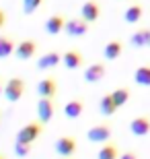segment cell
Segmentation results:
<instances>
[{"label":"cell","mask_w":150,"mask_h":159,"mask_svg":"<svg viewBox=\"0 0 150 159\" xmlns=\"http://www.w3.org/2000/svg\"><path fill=\"white\" fill-rule=\"evenodd\" d=\"M43 124L39 120H29L27 124H23L21 128L17 130V136H15V143H25V145H35L39 141V136L43 134Z\"/></svg>","instance_id":"1"},{"label":"cell","mask_w":150,"mask_h":159,"mask_svg":"<svg viewBox=\"0 0 150 159\" xmlns=\"http://www.w3.org/2000/svg\"><path fill=\"white\" fill-rule=\"evenodd\" d=\"M25 91H27V83L21 77H11L4 83V99L8 103H17L23 99Z\"/></svg>","instance_id":"2"},{"label":"cell","mask_w":150,"mask_h":159,"mask_svg":"<svg viewBox=\"0 0 150 159\" xmlns=\"http://www.w3.org/2000/svg\"><path fill=\"white\" fill-rule=\"evenodd\" d=\"M87 141L88 143H95V145H105V143L111 141L113 136V128H111L109 122H99V124H92L91 128L87 130Z\"/></svg>","instance_id":"3"},{"label":"cell","mask_w":150,"mask_h":159,"mask_svg":"<svg viewBox=\"0 0 150 159\" xmlns=\"http://www.w3.org/2000/svg\"><path fill=\"white\" fill-rule=\"evenodd\" d=\"M54 151L58 157H64V159H72L78 151V141H76V136L72 134H62L56 139L54 143Z\"/></svg>","instance_id":"4"},{"label":"cell","mask_w":150,"mask_h":159,"mask_svg":"<svg viewBox=\"0 0 150 159\" xmlns=\"http://www.w3.org/2000/svg\"><path fill=\"white\" fill-rule=\"evenodd\" d=\"M91 31V25L84 21L82 17H72V19H66V25H64V33L72 39H80L84 37Z\"/></svg>","instance_id":"5"},{"label":"cell","mask_w":150,"mask_h":159,"mask_svg":"<svg viewBox=\"0 0 150 159\" xmlns=\"http://www.w3.org/2000/svg\"><path fill=\"white\" fill-rule=\"evenodd\" d=\"M105 77H107V64H105V62H91V64L84 66V70H82V81L88 83V85L101 83Z\"/></svg>","instance_id":"6"},{"label":"cell","mask_w":150,"mask_h":159,"mask_svg":"<svg viewBox=\"0 0 150 159\" xmlns=\"http://www.w3.org/2000/svg\"><path fill=\"white\" fill-rule=\"evenodd\" d=\"M54 118H56V99L39 97V99H37V120L45 126V124H49Z\"/></svg>","instance_id":"7"},{"label":"cell","mask_w":150,"mask_h":159,"mask_svg":"<svg viewBox=\"0 0 150 159\" xmlns=\"http://www.w3.org/2000/svg\"><path fill=\"white\" fill-rule=\"evenodd\" d=\"M39 52V43L35 39H21L17 43V50H15V58L21 60V62H27V60H33L35 54Z\"/></svg>","instance_id":"8"},{"label":"cell","mask_w":150,"mask_h":159,"mask_svg":"<svg viewBox=\"0 0 150 159\" xmlns=\"http://www.w3.org/2000/svg\"><path fill=\"white\" fill-rule=\"evenodd\" d=\"M60 64H62V52H58V50H49V52L37 56V60H35V66L43 72L54 70V68H58Z\"/></svg>","instance_id":"9"},{"label":"cell","mask_w":150,"mask_h":159,"mask_svg":"<svg viewBox=\"0 0 150 159\" xmlns=\"http://www.w3.org/2000/svg\"><path fill=\"white\" fill-rule=\"evenodd\" d=\"M35 91H37V97H47V99H56V95H58V91H60L58 79L52 77V75H49V77H43L39 83H37Z\"/></svg>","instance_id":"10"},{"label":"cell","mask_w":150,"mask_h":159,"mask_svg":"<svg viewBox=\"0 0 150 159\" xmlns=\"http://www.w3.org/2000/svg\"><path fill=\"white\" fill-rule=\"evenodd\" d=\"M130 132H132L136 139H144V136L150 134V116L146 114H140L134 120H130Z\"/></svg>","instance_id":"11"},{"label":"cell","mask_w":150,"mask_h":159,"mask_svg":"<svg viewBox=\"0 0 150 159\" xmlns=\"http://www.w3.org/2000/svg\"><path fill=\"white\" fill-rule=\"evenodd\" d=\"M62 64L68 68V70H78L84 66V56H82L80 50L76 48H70L66 52H62Z\"/></svg>","instance_id":"12"},{"label":"cell","mask_w":150,"mask_h":159,"mask_svg":"<svg viewBox=\"0 0 150 159\" xmlns=\"http://www.w3.org/2000/svg\"><path fill=\"white\" fill-rule=\"evenodd\" d=\"M101 15H103V11H101V4H99L97 0H87V2H82V6H80V17L84 19L88 25L97 23L99 19H101Z\"/></svg>","instance_id":"13"},{"label":"cell","mask_w":150,"mask_h":159,"mask_svg":"<svg viewBox=\"0 0 150 159\" xmlns=\"http://www.w3.org/2000/svg\"><path fill=\"white\" fill-rule=\"evenodd\" d=\"M123 48H126V43H123L121 39H109L103 46V58H105V62H115V60H119L121 54H123Z\"/></svg>","instance_id":"14"},{"label":"cell","mask_w":150,"mask_h":159,"mask_svg":"<svg viewBox=\"0 0 150 159\" xmlns=\"http://www.w3.org/2000/svg\"><path fill=\"white\" fill-rule=\"evenodd\" d=\"M64 25H66V17L60 15V12H56V15L45 19L43 31H45L47 35H60V33H64Z\"/></svg>","instance_id":"15"},{"label":"cell","mask_w":150,"mask_h":159,"mask_svg":"<svg viewBox=\"0 0 150 159\" xmlns=\"http://www.w3.org/2000/svg\"><path fill=\"white\" fill-rule=\"evenodd\" d=\"M84 99L82 97H74V99H70L68 103H64V116L68 120H78L84 114Z\"/></svg>","instance_id":"16"},{"label":"cell","mask_w":150,"mask_h":159,"mask_svg":"<svg viewBox=\"0 0 150 159\" xmlns=\"http://www.w3.org/2000/svg\"><path fill=\"white\" fill-rule=\"evenodd\" d=\"M130 46L132 48H138V50H142V48H150V27H140V29H136L130 35Z\"/></svg>","instance_id":"17"},{"label":"cell","mask_w":150,"mask_h":159,"mask_svg":"<svg viewBox=\"0 0 150 159\" xmlns=\"http://www.w3.org/2000/svg\"><path fill=\"white\" fill-rule=\"evenodd\" d=\"M115 112H117V106L113 101V97H111V91H107L99 99V114L105 116V118H111V116H115Z\"/></svg>","instance_id":"18"},{"label":"cell","mask_w":150,"mask_h":159,"mask_svg":"<svg viewBox=\"0 0 150 159\" xmlns=\"http://www.w3.org/2000/svg\"><path fill=\"white\" fill-rule=\"evenodd\" d=\"M142 17H144V6L138 4V2L130 4L126 11H123V21H126L127 25H138L140 21H142Z\"/></svg>","instance_id":"19"},{"label":"cell","mask_w":150,"mask_h":159,"mask_svg":"<svg viewBox=\"0 0 150 159\" xmlns=\"http://www.w3.org/2000/svg\"><path fill=\"white\" fill-rule=\"evenodd\" d=\"M119 155H121V149L113 141L101 145V149L97 151V159H119Z\"/></svg>","instance_id":"20"},{"label":"cell","mask_w":150,"mask_h":159,"mask_svg":"<svg viewBox=\"0 0 150 159\" xmlns=\"http://www.w3.org/2000/svg\"><path fill=\"white\" fill-rule=\"evenodd\" d=\"M15 50H17V41L8 35H0V60L15 56Z\"/></svg>","instance_id":"21"},{"label":"cell","mask_w":150,"mask_h":159,"mask_svg":"<svg viewBox=\"0 0 150 159\" xmlns=\"http://www.w3.org/2000/svg\"><path fill=\"white\" fill-rule=\"evenodd\" d=\"M134 83L138 87H150V64H140L134 70Z\"/></svg>","instance_id":"22"},{"label":"cell","mask_w":150,"mask_h":159,"mask_svg":"<svg viewBox=\"0 0 150 159\" xmlns=\"http://www.w3.org/2000/svg\"><path fill=\"white\" fill-rule=\"evenodd\" d=\"M111 97H113L117 110H119V107H123L127 101H130V97H132V91H130L127 87H117V89H113V91H111Z\"/></svg>","instance_id":"23"},{"label":"cell","mask_w":150,"mask_h":159,"mask_svg":"<svg viewBox=\"0 0 150 159\" xmlns=\"http://www.w3.org/2000/svg\"><path fill=\"white\" fill-rule=\"evenodd\" d=\"M43 4V0H23V15H27V17H31V15H35V12L39 11V6Z\"/></svg>","instance_id":"24"},{"label":"cell","mask_w":150,"mask_h":159,"mask_svg":"<svg viewBox=\"0 0 150 159\" xmlns=\"http://www.w3.org/2000/svg\"><path fill=\"white\" fill-rule=\"evenodd\" d=\"M12 151H15V155H17V157L25 159V157H29V155H31V151H33V145H25V143H15V145H12Z\"/></svg>","instance_id":"25"},{"label":"cell","mask_w":150,"mask_h":159,"mask_svg":"<svg viewBox=\"0 0 150 159\" xmlns=\"http://www.w3.org/2000/svg\"><path fill=\"white\" fill-rule=\"evenodd\" d=\"M119 159H140V153L136 149H127V151H121Z\"/></svg>","instance_id":"26"},{"label":"cell","mask_w":150,"mask_h":159,"mask_svg":"<svg viewBox=\"0 0 150 159\" xmlns=\"http://www.w3.org/2000/svg\"><path fill=\"white\" fill-rule=\"evenodd\" d=\"M6 23H8V15H6V11H2V8H0V31L6 27Z\"/></svg>","instance_id":"27"},{"label":"cell","mask_w":150,"mask_h":159,"mask_svg":"<svg viewBox=\"0 0 150 159\" xmlns=\"http://www.w3.org/2000/svg\"><path fill=\"white\" fill-rule=\"evenodd\" d=\"M2 95H4V83L0 81V97H2Z\"/></svg>","instance_id":"28"},{"label":"cell","mask_w":150,"mask_h":159,"mask_svg":"<svg viewBox=\"0 0 150 159\" xmlns=\"http://www.w3.org/2000/svg\"><path fill=\"white\" fill-rule=\"evenodd\" d=\"M0 159H6V157H4V155H2V153H0Z\"/></svg>","instance_id":"29"},{"label":"cell","mask_w":150,"mask_h":159,"mask_svg":"<svg viewBox=\"0 0 150 159\" xmlns=\"http://www.w3.org/2000/svg\"><path fill=\"white\" fill-rule=\"evenodd\" d=\"M56 159H64V157H56Z\"/></svg>","instance_id":"30"},{"label":"cell","mask_w":150,"mask_h":159,"mask_svg":"<svg viewBox=\"0 0 150 159\" xmlns=\"http://www.w3.org/2000/svg\"><path fill=\"white\" fill-rule=\"evenodd\" d=\"M0 120H2V116H0Z\"/></svg>","instance_id":"31"}]
</instances>
